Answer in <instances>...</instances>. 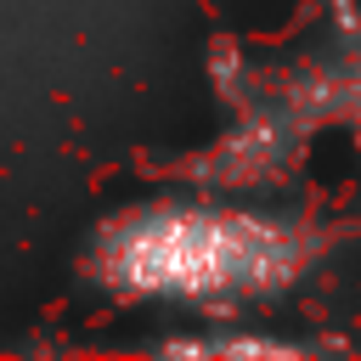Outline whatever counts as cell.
Wrapping results in <instances>:
<instances>
[{"label": "cell", "mask_w": 361, "mask_h": 361, "mask_svg": "<svg viewBox=\"0 0 361 361\" xmlns=\"http://www.w3.org/2000/svg\"><path fill=\"white\" fill-rule=\"evenodd\" d=\"M333 231L316 214L248 197H164L113 214L90 243V276L124 305L197 316L282 299L322 276Z\"/></svg>", "instance_id": "1"}, {"label": "cell", "mask_w": 361, "mask_h": 361, "mask_svg": "<svg viewBox=\"0 0 361 361\" xmlns=\"http://www.w3.org/2000/svg\"><path fill=\"white\" fill-rule=\"evenodd\" d=\"M293 96H316V102L327 107L322 118H350V124H361V28H355L350 45H338V56L322 62V68L305 79V90H293Z\"/></svg>", "instance_id": "2"}, {"label": "cell", "mask_w": 361, "mask_h": 361, "mask_svg": "<svg viewBox=\"0 0 361 361\" xmlns=\"http://www.w3.org/2000/svg\"><path fill=\"white\" fill-rule=\"evenodd\" d=\"M164 350H180V355H299V350H316V338H288V333H243V327H214V333H175L164 338Z\"/></svg>", "instance_id": "3"}]
</instances>
